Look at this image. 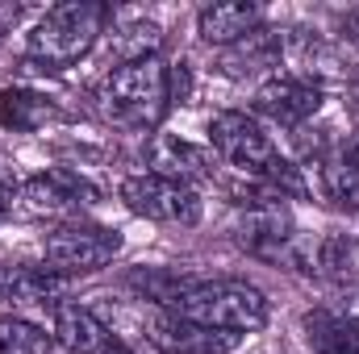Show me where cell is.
Listing matches in <instances>:
<instances>
[{
    "label": "cell",
    "instance_id": "cell-1",
    "mask_svg": "<svg viewBox=\"0 0 359 354\" xmlns=\"http://www.w3.org/2000/svg\"><path fill=\"white\" fill-rule=\"evenodd\" d=\"M209 142H213V150L222 155L226 167H234L238 176L264 183V187L276 192L280 200L305 192V179L297 176L292 163L280 159V150L271 146V138L264 134V125H259L255 117H247V113H238V108L217 113V117L209 121Z\"/></svg>",
    "mask_w": 359,
    "mask_h": 354
},
{
    "label": "cell",
    "instance_id": "cell-2",
    "mask_svg": "<svg viewBox=\"0 0 359 354\" xmlns=\"http://www.w3.org/2000/svg\"><path fill=\"white\" fill-rule=\"evenodd\" d=\"M172 100V71L159 55L126 59L100 80V108L109 121L126 129H151L168 113Z\"/></svg>",
    "mask_w": 359,
    "mask_h": 354
},
{
    "label": "cell",
    "instance_id": "cell-3",
    "mask_svg": "<svg viewBox=\"0 0 359 354\" xmlns=\"http://www.w3.org/2000/svg\"><path fill=\"white\" fill-rule=\"evenodd\" d=\"M176 317L196 321L205 330H222V334H255L268 325V296L243 279H201V283H184L176 300L168 304Z\"/></svg>",
    "mask_w": 359,
    "mask_h": 354
},
{
    "label": "cell",
    "instance_id": "cell-4",
    "mask_svg": "<svg viewBox=\"0 0 359 354\" xmlns=\"http://www.w3.org/2000/svg\"><path fill=\"white\" fill-rule=\"evenodd\" d=\"M109 8L92 4V0H63L55 8H46L38 17V25L29 29V55L46 67H72L96 46V38L104 34Z\"/></svg>",
    "mask_w": 359,
    "mask_h": 354
},
{
    "label": "cell",
    "instance_id": "cell-5",
    "mask_svg": "<svg viewBox=\"0 0 359 354\" xmlns=\"http://www.w3.org/2000/svg\"><path fill=\"white\" fill-rule=\"evenodd\" d=\"M121 255V234L104 225H59L42 242V259L55 275H88Z\"/></svg>",
    "mask_w": 359,
    "mask_h": 354
},
{
    "label": "cell",
    "instance_id": "cell-6",
    "mask_svg": "<svg viewBox=\"0 0 359 354\" xmlns=\"http://www.w3.org/2000/svg\"><path fill=\"white\" fill-rule=\"evenodd\" d=\"M121 200L130 213H138L147 221H163V225H196L201 221V196L188 183L151 176V171L121 179Z\"/></svg>",
    "mask_w": 359,
    "mask_h": 354
},
{
    "label": "cell",
    "instance_id": "cell-7",
    "mask_svg": "<svg viewBox=\"0 0 359 354\" xmlns=\"http://www.w3.org/2000/svg\"><path fill=\"white\" fill-rule=\"evenodd\" d=\"M142 330H147V342L163 354H234L238 351V334L205 330L196 321L176 317L172 309H147L142 313Z\"/></svg>",
    "mask_w": 359,
    "mask_h": 354
},
{
    "label": "cell",
    "instance_id": "cell-8",
    "mask_svg": "<svg viewBox=\"0 0 359 354\" xmlns=\"http://www.w3.org/2000/svg\"><path fill=\"white\" fill-rule=\"evenodd\" d=\"M301 334L313 354H359V296L309 309L301 317Z\"/></svg>",
    "mask_w": 359,
    "mask_h": 354
},
{
    "label": "cell",
    "instance_id": "cell-9",
    "mask_svg": "<svg viewBox=\"0 0 359 354\" xmlns=\"http://www.w3.org/2000/svg\"><path fill=\"white\" fill-rule=\"evenodd\" d=\"M255 108L276 121V125H305L309 117H318L322 108V88L313 80H301V76H271L264 88L255 92Z\"/></svg>",
    "mask_w": 359,
    "mask_h": 354
},
{
    "label": "cell",
    "instance_id": "cell-10",
    "mask_svg": "<svg viewBox=\"0 0 359 354\" xmlns=\"http://www.w3.org/2000/svg\"><path fill=\"white\" fill-rule=\"evenodd\" d=\"M96 200L88 183L72 171H42V176L25 179L21 183V208L25 213H50V217H72L80 208H88Z\"/></svg>",
    "mask_w": 359,
    "mask_h": 354
},
{
    "label": "cell",
    "instance_id": "cell-11",
    "mask_svg": "<svg viewBox=\"0 0 359 354\" xmlns=\"http://www.w3.org/2000/svg\"><path fill=\"white\" fill-rule=\"evenodd\" d=\"M318 187L330 204L359 213V138L334 142L318 155Z\"/></svg>",
    "mask_w": 359,
    "mask_h": 354
},
{
    "label": "cell",
    "instance_id": "cell-12",
    "mask_svg": "<svg viewBox=\"0 0 359 354\" xmlns=\"http://www.w3.org/2000/svg\"><path fill=\"white\" fill-rule=\"evenodd\" d=\"M50 342L67 354H104L117 338L104 330V321L80 304H55L50 309Z\"/></svg>",
    "mask_w": 359,
    "mask_h": 354
},
{
    "label": "cell",
    "instance_id": "cell-13",
    "mask_svg": "<svg viewBox=\"0 0 359 354\" xmlns=\"http://www.w3.org/2000/svg\"><path fill=\"white\" fill-rule=\"evenodd\" d=\"M147 163H151V176H163V179H176V183H196V179H209L213 176V159L184 142L176 134H155L151 146H147Z\"/></svg>",
    "mask_w": 359,
    "mask_h": 354
},
{
    "label": "cell",
    "instance_id": "cell-14",
    "mask_svg": "<svg viewBox=\"0 0 359 354\" xmlns=\"http://www.w3.org/2000/svg\"><path fill=\"white\" fill-rule=\"evenodd\" d=\"M264 25V8L251 4V0H222V4H205L201 17H196V34L201 42L209 46H234L243 42L247 34H255Z\"/></svg>",
    "mask_w": 359,
    "mask_h": 354
},
{
    "label": "cell",
    "instance_id": "cell-15",
    "mask_svg": "<svg viewBox=\"0 0 359 354\" xmlns=\"http://www.w3.org/2000/svg\"><path fill=\"white\" fill-rule=\"evenodd\" d=\"M63 275L50 267H0V304H59Z\"/></svg>",
    "mask_w": 359,
    "mask_h": 354
},
{
    "label": "cell",
    "instance_id": "cell-16",
    "mask_svg": "<svg viewBox=\"0 0 359 354\" xmlns=\"http://www.w3.org/2000/svg\"><path fill=\"white\" fill-rule=\"evenodd\" d=\"M280 55H284L280 34H271L268 25H259V29L247 34L243 42L226 46V55H222V71H226V76H238V80H247V76H264V71H271V67H280Z\"/></svg>",
    "mask_w": 359,
    "mask_h": 354
},
{
    "label": "cell",
    "instance_id": "cell-17",
    "mask_svg": "<svg viewBox=\"0 0 359 354\" xmlns=\"http://www.w3.org/2000/svg\"><path fill=\"white\" fill-rule=\"evenodd\" d=\"M59 104L34 88H4L0 92V125L13 134H34L46 121H59Z\"/></svg>",
    "mask_w": 359,
    "mask_h": 354
},
{
    "label": "cell",
    "instance_id": "cell-18",
    "mask_svg": "<svg viewBox=\"0 0 359 354\" xmlns=\"http://www.w3.org/2000/svg\"><path fill=\"white\" fill-rule=\"evenodd\" d=\"M50 334H42L34 321L0 313V354H50Z\"/></svg>",
    "mask_w": 359,
    "mask_h": 354
},
{
    "label": "cell",
    "instance_id": "cell-19",
    "mask_svg": "<svg viewBox=\"0 0 359 354\" xmlns=\"http://www.w3.org/2000/svg\"><path fill=\"white\" fill-rule=\"evenodd\" d=\"M343 34H347L351 42H359V8H355V13H347V21H343Z\"/></svg>",
    "mask_w": 359,
    "mask_h": 354
},
{
    "label": "cell",
    "instance_id": "cell-20",
    "mask_svg": "<svg viewBox=\"0 0 359 354\" xmlns=\"http://www.w3.org/2000/svg\"><path fill=\"white\" fill-rule=\"evenodd\" d=\"M8 204H13V187L0 179V208H8Z\"/></svg>",
    "mask_w": 359,
    "mask_h": 354
},
{
    "label": "cell",
    "instance_id": "cell-21",
    "mask_svg": "<svg viewBox=\"0 0 359 354\" xmlns=\"http://www.w3.org/2000/svg\"><path fill=\"white\" fill-rule=\"evenodd\" d=\"M104 354H130V351H126L121 342H113V346H109V351H104Z\"/></svg>",
    "mask_w": 359,
    "mask_h": 354
}]
</instances>
